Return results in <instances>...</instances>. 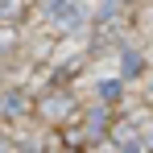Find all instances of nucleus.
I'll use <instances>...</instances> for the list:
<instances>
[{
    "instance_id": "obj_1",
    "label": "nucleus",
    "mask_w": 153,
    "mask_h": 153,
    "mask_svg": "<svg viewBox=\"0 0 153 153\" xmlns=\"http://www.w3.org/2000/svg\"><path fill=\"white\" fill-rule=\"evenodd\" d=\"M75 108H79V103H75V91H71V87H50V91L33 95V116H37L42 124H50V128L71 124Z\"/></svg>"
},
{
    "instance_id": "obj_2",
    "label": "nucleus",
    "mask_w": 153,
    "mask_h": 153,
    "mask_svg": "<svg viewBox=\"0 0 153 153\" xmlns=\"http://www.w3.org/2000/svg\"><path fill=\"white\" fill-rule=\"evenodd\" d=\"M83 137H87V145H100L103 137H112V108H103V103H91L87 112H83Z\"/></svg>"
},
{
    "instance_id": "obj_3",
    "label": "nucleus",
    "mask_w": 153,
    "mask_h": 153,
    "mask_svg": "<svg viewBox=\"0 0 153 153\" xmlns=\"http://www.w3.org/2000/svg\"><path fill=\"white\" fill-rule=\"evenodd\" d=\"M21 116H33V95L25 87L0 91V120H21Z\"/></svg>"
},
{
    "instance_id": "obj_4",
    "label": "nucleus",
    "mask_w": 153,
    "mask_h": 153,
    "mask_svg": "<svg viewBox=\"0 0 153 153\" xmlns=\"http://www.w3.org/2000/svg\"><path fill=\"white\" fill-rule=\"evenodd\" d=\"M145 75H149V62H145L141 50H124V54H120V79H124V83L145 79Z\"/></svg>"
},
{
    "instance_id": "obj_5",
    "label": "nucleus",
    "mask_w": 153,
    "mask_h": 153,
    "mask_svg": "<svg viewBox=\"0 0 153 153\" xmlns=\"http://www.w3.org/2000/svg\"><path fill=\"white\" fill-rule=\"evenodd\" d=\"M120 100H124V79H100V83H95V103L116 108Z\"/></svg>"
},
{
    "instance_id": "obj_6",
    "label": "nucleus",
    "mask_w": 153,
    "mask_h": 153,
    "mask_svg": "<svg viewBox=\"0 0 153 153\" xmlns=\"http://www.w3.org/2000/svg\"><path fill=\"white\" fill-rule=\"evenodd\" d=\"M25 0H0V25H13V21H21L25 17Z\"/></svg>"
},
{
    "instance_id": "obj_7",
    "label": "nucleus",
    "mask_w": 153,
    "mask_h": 153,
    "mask_svg": "<svg viewBox=\"0 0 153 153\" xmlns=\"http://www.w3.org/2000/svg\"><path fill=\"white\" fill-rule=\"evenodd\" d=\"M13 42H17V33H13V25H0V58L13 50Z\"/></svg>"
},
{
    "instance_id": "obj_8",
    "label": "nucleus",
    "mask_w": 153,
    "mask_h": 153,
    "mask_svg": "<svg viewBox=\"0 0 153 153\" xmlns=\"http://www.w3.org/2000/svg\"><path fill=\"white\" fill-rule=\"evenodd\" d=\"M116 153H145V145H141V141L132 137V141H124V145H120V149H116Z\"/></svg>"
},
{
    "instance_id": "obj_9",
    "label": "nucleus",
    "mask_w": 153,
    "mask_h": 153,
    "mask_svg": "<svg viewBox=\"0 0 153 153\" xmlns=\"http://www.w3.org/2000/svg\"><path fill=\"white\" fill-rule=\"evenodd\" d=\"M46 153H71V149H66V145L58 141V132H54V137H50V145H46Z\"/></svg>"
},
{
    "instance_id": "obj_10",
    "label": "nucleus",
    "mask_w": 153,
    "mask_h": 153,
    "mask_svg": "<svg viewBox=\"0 0 153 153\" xmlns=\"http://www.w3.org/2000/svg\"><path fill=\"white\" fill-rule=\"evenodd\" d=\"M120 4H132V0H103V8H120Z\"/></svg>"
},
{
    "instance_id": "obj_11",
    "label": "nucleus",
    "mask_w": 153,
    "mask_h": 153,
    "mask_svg": "<svg viewBox=\"0 0 153 153\" xmlns=\"http://www.w3.org/2000/svg\"><path fill=\"white\" fill-rule=\"evenodd\" d=\"M149 95H153V75H149Z\"/></svg>"
}]
</instances>
